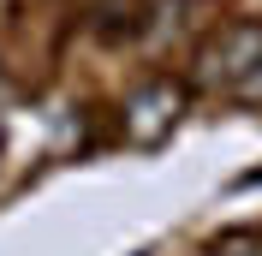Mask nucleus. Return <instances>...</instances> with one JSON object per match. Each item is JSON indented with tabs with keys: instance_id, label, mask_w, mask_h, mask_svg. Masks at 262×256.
<instances>
[{
	"instance_id": "nucleus-1",
	"label": "nucleus",
	"mask_w": 262,
	"mask_h": 256,
	"mask_svg": "<svg viewBox=\"0 0 262 256\" xmlns=\"http://www.w3.org/2000/svg\"><path fill=\"white\" fill-rule=\"evenodd\" d=\"M256 66H262V18H238V24H227L209 48L196 54V83H209V90L214 83H221V90H238Z\"/></svg>"
},
{
	"instance_id": "nucleus-2",
	"label": "nucleus",
	"mask_w": 262,
	"mask_h": 256,
	"mask_svg": "<svg viewBox=\"0 0 262 256\" xmlns=\"http://www.w3.org/2000/svg\"><path fill=\"white\" fill-rule=\"evenodd\" d=\"M179 113H185V90L173 78H155V83H143V90L125 101V137L143 143V149H155L167 131L179 125Z\"/></svg>"
},
{
	"instance_id": "nucleus-3",
	"label": "nucleus",
	"mask_w": 262,
	"mask_h": 256,
	"mask_svg": "<svg viewBox=\"0 0 262 256\" xmlns=\"http://www.w3.org/2000/svg\"><path fill=\"white\" fill-rule=\"evenodd\" d=\"M214 256H262V244H250V239H221Z\"/></svg>"
},
{
	"instance_id": "nucleus-4",
	"label": "nucleus",
	"mask_w": 262,
	"mask_h": 256,
	"mask_svg": "<svg viewBox=\"0 0 262 256\" xmlns=\"http://www.w3.org/2000/svg\"><path fill=\"white\" fill-rule=\"evenodd\" d=\"M238 96H245V101H262V66H256V72H250L245 83H238Z\"/></svg>"
}]
</instances>
